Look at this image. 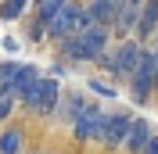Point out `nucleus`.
Segmentation results:
<instances>
[{"label":"nucleus","instance_id":"nucleus-1","mask_svg":"<svg viewBox=\"0 0 158 154\" xmlns=\"http://www.w3.org/2000/svg\"><path fill=\"white\" fill-rule=\"evenodd\" d=\"M65 43H61V50L69 54L72 61H94L104 54V43H108V29L104 25H94V22H86V25H79L76 32H69V36H61Z\"/></svg>","mask_w":158,"mask_h":154},{"label":"nucleus","instance_id":"nucleus-12","mask_svg":"<svg viewBox=\"0 0 158 154\" xmlns=\"http://www.w3.org/2000/svg\"><path fill=\"white\" fill-rule=\"evenodd\" d=\"M18 75H22V65H0V86L18 90Z\"/></svg>","mask_w":158,"mask_h":154},{"label":"nucleus","instance_id":"nucleus-15","mask_svg":"<svg viewBox=\"0 0 158 154\" xmlns=\"http://www.w3.org/2000/svg\"><path fill=\"white\" fill-rule=\"evenodd\" d=\"M22 7H25V0H4V4H0V18H18L22 14Z\"/></svg>","mask_w":158,"mask_h":154},{"label":"nucleus","instance_id":"nucleus-8","mask_svg":"<svg viewBox=\"0 0 158 154\" xmlns=\"http://www.w3.org/2000/svg\"><path fill=\"white\" fill-rule=\"evenodd\" d=\"M122 0H90V7H83V14H86V22H94V25H104L108 29L111 22H115V11Z\"/></svg>","mask_w":158,"mask_h":154},{"label":"nucleus","instance_id":"nucleus-11","mask_svg":"<svg viewBox=\"0 0 158 154\" xmlns=\"http://www.w3.org/2000/svg\"><path fill=\"white\" fill-rule=\"evenodd\" d=\"M148 136H151V125L144 122V118H137V122H129V129H126V147L137 154L140 147L148 144Z\"/></svg>","mask_w":158,"mask_h":154},{"label":"nucleus","instance_id":"nucleus-9","mask_svg":"<svg viewBox=\"0 0 158 154\" xmlns=\"http://www.w3.org/2000/svg\"><path fill=\"white\" fill-rule=\"evenodd\" d=\"M140 4H144V0H122V4H118V11H115V22H111V25H115V29H122V32H129L133 25H137V18H140Z\"/></svg>","mask_w":158,"mask_h":154},{"label":"nucleus","instance_id":"nucleus-18","mask_svg":"<svg viewBox=\"0 0 158 154\" xmlns=\"http://www.w3.org/2000/svg\"><path fill=\"white\" fill-rule=\"evenodd\" d=\"M86 104V100H83V97H69V115H79V107Z\"/></svg>","mask_w":158,"mask_h":154},{"label":"nucleus","instance_id":"nucleus-19","mask_svg":"<svg viewBox=\"0 0 158 154\" xmlns=\"http://www.w3.org/2000/svg\"><path fill=\"white\" fill-rule=\"evenodd\" d=\"M151 58H155V72H158V43H155V50H151Z\"/></svg>","mask_w":158,"mask_h":154},{"label":"nucleus","instance_id":"nucleus-7","mask_svg":"<svg viewBox=\"0 0 158 154\" xmlns=\"http://www.w3.org/2000/svg\"><path fill=\"white\" fill-rule=\"evenodd\" d=\"M137 54H140L137 43H122V50L108 61V72L115 79H129V72H133V65H137Z\"/></svg>","mask_w":158,"mask_h":154},{"label":"nucleus","instance_id":"nucleus-13","mask_svg":"<svg viewBox=\"0 0 158 154\" xmlns=\"http://www.w3.org/2000/svg\"><path fill=\"white\" fill-rule=\"evenodd\" d=\"M18 144H22L18 129H7V133L0 136V154H18Z\"/></svg>","mask_w":158,"mask_h":154},{"label":"nucleus","instance_id":"nucleus-10","mask_svg":"<svg viewBox=\"0 0 158 154\" xmlns=\"http://www.w3.org/2000/svg\"><path fill=\"white\" fill-rule=\"evenodd\" d=\"M133 29L140 32V36H151V32L158 29V0H148V4H140V18Z\"/></svg>","mask_w":158,"mask_h":154},{"label":"nucleus","instance_id":"nucleus-5","mask_svg":"<svg viewBox=\"0 0 158 154\" xmlns=\"http://www.w3.org/2000/svg\"><path fill=\"white\" fill-rule=\"evenodd\" d=\"M101 122H104L101 107L83 104V107H79V115H76V140H94V136L101 133Z\"/></svg>","mask_w":158,"mask_h":154},{"label":"nucleus","instance_id":"nucleus-4","mask_svg":"<svg viewBox=\"0 0 158 154\" xmlns=\"http://www.w3.org/2000/svg\"><path fill=\"white\" fill-rule=\"evenodd\" d=\"M79 25H86V14H83V7H79V4H69V0H65V4H61V7H54L47 14V25H43V29L50 32V36H69V32H76Z\"/></svg>","mask_w":158,"mask_h":154},{"label":"nucleus","instance_id":"nucleus-14","mask_svg":"<svg viewBox=\"0 0 158 154\" xmlns=\"http://www.w3.org/2000/svg\"><path fill=\"white\" fill-rule=\"evenodd\" d=\"M15 97H18V90H15V86H0V118H7V115H11Z\"/></svg>","mask_w":158,"mask_h":154},{"label":"nucleus","instance_id":"nucleus-2","mask_svg":"<svg viewBox=\"0 0 158 154\" xmlns=\"http://www.w3.org/2000/svg\"><path fill=\"white\" fill-rule=\"evenodd\" d=\"M18 93L25 97V104H29L32 111H54V107H58V97H61V86L54 79L32 75V79H25L18 86Z\"/></svg>","mask_w":158,"mask_h":154},{"label":"nucleus","instance_id":"nucleus-17","mask_svg":"<svg viewBox=\"0 0 158 154\" xmlns=\"http://www.w3.org/2000/svg\"><path fill=\"white\" fill-rule=\"evenodd\" d=\"M137 154H158V136H148V144L140 147Z\"/></svg>","mask_w":158,"mask_h":154},{"label":"nucleus","instance_id":"nucleus-3","mask_svg":"<svg viewBox=\"0 0 158 154\" xmlns=\"http://www.w3.org/2000/svg\"><path fill=\"white\" fill-rule=\"evenodd\" d=\"M155 79H158V72H155L151 50H140V54H137V65H133V72H129V90H133V100H137V104H148Z\"/></svg>","mask_w":158,"mask_h":154},{"label":"nucleus","instance_id":"nucleus-6","mask_svg":"<svg viewBox=\"0 0 158 154\" xmlns=\"http://www.w3.org/2000/svg\"><path fill=\"white\" fill-rule=\"evenodd\" d=\"M129 122H133V118H129L126 111H115V115H108L104 122H101V133H97V136H101V140H104L108 147H118L122 140H126Z\"/></svg>","mask_w":158,"mask_h":154},{"label":"nucleus","instance_id":"nucleus-16","mask_svg":"<svg viewBox=\"0 0 158 154\" xmlns=\"http://www.w3.org/2000/svg\"><path fill=\"white\" fill-rule=\"evenodd\" d=\"M61 4H65V0H36V18L47 25V14H50L54 7H61Z\"/></svg>","mask_w":158,"mask_h":154}]
</instances>
